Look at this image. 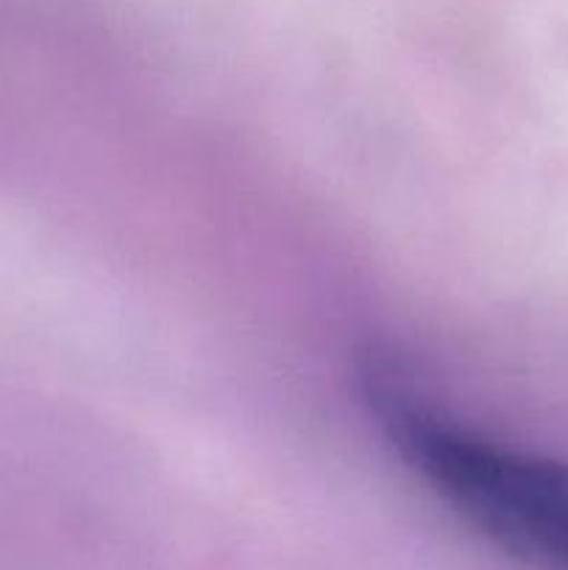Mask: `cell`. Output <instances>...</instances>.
Returning <instances> with one entry per match:
<instances>
[{"mask_svg": "<svg viewBox=\"0 0 568 570\" xmlns=\"http://www.w3.org/2000/svg\"><path fill=\"white\" fill-rule=\"evenodd\" d=\"M365 395L407 465L477 532L543 570H568V465L507 449L423 401L390 362Z\"/></svg>", "mask_w": 568, "mask_h": 570, "instance_id": "1", "label": "cell"}]
</instances>
